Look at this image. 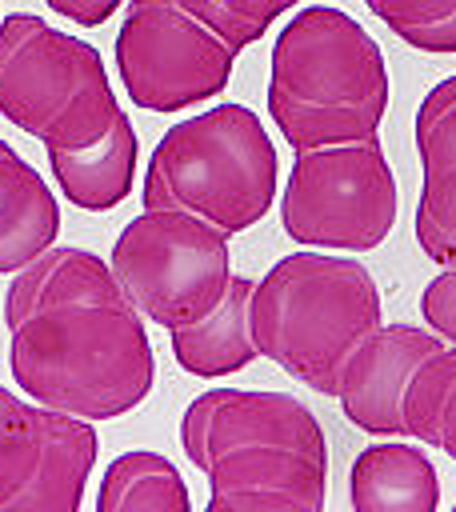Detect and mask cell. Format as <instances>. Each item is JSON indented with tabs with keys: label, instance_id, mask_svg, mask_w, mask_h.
Returning a JSON list of instances; mask_svg holds the SVG:
<instances>
[{
	"label": "cell",
	"instance_id": "6da1fadb",
	"mask_svg": "<svg viewBox=\"0 0 456 512\" xmlns=\"http://www.w3.org/2000/svg\"><path fill=\"white\" fill-rule=\"evenodd\" d=\"M8 368L36 404L80 420H116L140 408L156 356L140 308L108 260L88 248H48L4 292Z\"/></svg>",
	"mask_w": 456,
	"mask_h": 512
},
{
	"label": "cell",
	"instance_id": "7a4b0ae2",
	"mask_svg": "<svg viewBox=\"0 0 456 512\" xmlns=\"http://www.w3.org/2000/svg\"><path fill=\"white\" fill-rule=\"evenodd\" d=\"M180 448L208 476L204 512H324L328 440L288 392H200L180 416Z\"/></svg>",
	"mask_w": 456,
	"mask_h": 512
},
{
	"label": "cell",
	"instance_id": "3957f363",
	"mask_svg": "<svg viewBox=\"0 0 456 512\" xmlns=\"http://www.w3.org/2000/svg\"><path fill=\"white\" fill-rule=\"evenodd\" d=\"M388 68L380 44L344 8H300L272 40L268 116L288 148L356 144L380 132Z\"/></svg>",
	"mask_w": 456,
	"mask_h": 512
},
{
	"label": "cell",
	"instance_id": "277c9868",
	"mask_svg": "<svg viewBox=\"0 0 456 512\" xmlns=\"http://www.w3.org/2000/svg\"><path fill=\"white\" fill-rule=\"evenodd\" d=\"M380 328V288L352 256L292 252L252 288V340L260 356L320 396H336L340 368Z\"/></svg>",
	"mask_w": 456,
	"mask_h": 512
},
{
	"label": "cell",
	"instance_id": "5b68a950",
	"mask_svg": "<svg viewBox=\"0 0 456 512\" xmlns=\"http://www.w3.org/2000/svg\"><path fill=\"white\" fill-rule=\"evenodd\" d=\"M276 148L244 104H216L172 124L148 156L144 208L188 212L224 236L260 224L276 200Z\"/></svg>",
	"mask_w": 456,
	"mask_h": 512
},
{
	"label": "cell",
	"instance_id": "8992f818",
	"mask_svg": "<svg viewBox=\"0 0 456 512\" xmlns=\"http://www.w3.org/2000/svg\"><path fill=\"white\" fill-rule=\"evenodd\" d=\"M0 116L36 136L44 152L96 144L120 116L104 56L44 16L12 12L0 20Z\"/></svg>",
	"mask_w": 456,
	"mask_h": 512
},
{
	"label": "cell",
	"instance_id": "52a82bcc",
	"mask_svg": "<svg viewBox=\"0 0 456 512\" xmlns=\"http://www.w3.org/2000/svg\"><path fill=\"white\" fill-rule=\"evenodd\" d=\"M108 268L140 316L160 328H184L220 304L232 280V252L220 228L188 212L144 208L120 228Z\"/></svg>",
	"mask_w": 456,
	"mask_h": 512
},
{
	"label": "cell",
	"instance_id": "ba28073f",
	"mask_svg": "<svg viewBox=\"0 0 456 512\" xmlns=\"http://www.w3.org/2000/svg\"><path fill=\"white\" fill-rule=\"evenodd\" d=\"M280 224L304 248L372 252L396 224V176L380 136L296 152Z\"/></svg>",
	"mask_w": 456,
	"mask_h": 512
},
{
	"label": "cell",
	"instance_id": "9c48e42d",
	"mask_svg": "<svg viewBox=\"0 0 456 512\" xmlns=\"http://www.w3.org/2000/svg\"><path fill=\"white\" fill-rule=\"evenodd\" d=\"M236 52L176 0H132L116 32V72L132 104L180 112L220 96Z\"/></svg>",
	"mask_w": 456,
	"mask_h": 512
},
{
	"label": "cell",
	"instance_id": "30bf717a",
	"mask_svg": "<svg viewBox=\"0 0 456 512\" xmlns=\"http://www.w3.org/2000/svg\"><path fill=\"white\" fill-rule=\"evenodd\" d=\"M96 448L92 420L28 404L0 384V512H80Z\"/></svg>",
	"mask_w": 456,
	"mask_h": 512
},
{
	"label": "cell",
	"instance_id": "8fae6325",
	"mask_svg": "<svg viewBox=\"0 0 456 512\" xmlns=\"http://www.w3.org/2000/svg\"><path fill=\"white\" fill-rule=\"evenodd\" d=\"M444 340L432 328L380 324L368 332L340 368L336 400L344 416L372 436H404V392L416 368L436 356Z\"/></svg>",
	"mask_w": 456,
	"mask_h": 512
},
{
	"label": "cell",
	"instance_id": "7c38bea8",
	"mask_svg": "<svg viewBox=\"0 0 456 512\" xmlns=\"http://www.w3.org/2000/svg\"><path fill=\"white\" fill-rule=\"evenodd\" d=\"M416 156H420V200H416V244L436 264H456V76L428 88L416 108Z\"/></svg>",
	"mask_w": 456,
	"mask_h": 512
},
{
	"label": "cell",
	"instance_id": "4fadbf2b",
	"mask_svg": "<svg viewBox=\"0 0 456 512\" xmlns=\"http://www.w3.org/2000/svg\"><path fill=\"white\" fill-rule=\"evenodd\" d=\"M60 204L44 176L0 140V276H16L56 244Z\"/></svg>",
	"mask_w": 456,
	"mask_h": 512
},
{
	"label": "cell",
	"instance_id": "5bb4252c",
	"mask_svg": "<svg viewBox=\"0 0 456 512\" xmlns=\"http://www.w3.org/2000/svg\"><path fill=\"white\" fill-rule=\"evenodd\" d=\"M252 288H256V280L232 276L220 304L208 316H200L196 324H184V328H168L172 356L188 376H200V380L232 376L260 356V348L252 340Z\"/></svg>",
	"mask_w": 456,
	"mask_h": 512
},
{
	"label": "cell",
	"instance_id": "9a60e30c",
	"mask_svg": "<svg viewBox=\"0 0 456 512\" xmlns=\"http://www.w3.org/2000/svg\"><path fill=\"white\" fill-rule=\"evenodd\" d=\"M352 512H436L440 476L412 444H372L352 460Z\"/></svg>",
	"mask_w": 456,
	"mask_h": 512
},
{
	"label": "cell",
	"instance_id": "2e32d148",
	"mask_svg": "<svg viewBox=\"0 0 456 512\" xmlns=\"http://www.w3.org/2000/svg\"><path fill=\"white\" fill-rule=\"evenodd\" d=\"M48 168L60 184V192L84 208V212H112L120 200H128L136 180V128L128 112L88 148L72 152H48Z\"/></svg>",
	"mask_w": 456,
	"mask_h": 512
},
{
	"label": "cell",
	"instance_id": "e0dca14e",
	"mask_svg": "<svg viewBox=\"0 0 456 512\" xmlns=\"http://www.w3.org/2000/svg\"><path fill=\"white\" fill-rule=\"evenodd\" d=\"M96 512H192V500L168 456L136 448L108 464L96 488Z\"/></svg>",
	"mask_w": 456,
	"mask_h": 512
},
{
	"label": "cell",
	"instance_id": "ac0fdd59",
	"mask_svg": "<svg viewBox=\"0 0 456 512\" xmlns=\"http://www.w3.org/2000/svg\"><path fill=\"white\" fill-rule=\"evenodd\" d=\"M404 436L456 460V344L416 368L404 392Z\"/></svg>",
	"mask_w": 456,
	"mask_h": 512
},
{
	"label": "cell",
	"instance_id": "d6986e66",
	"mask_svg": "<svg viewBox=\"0 0 456 512\" xmlns=\"http://www.w3.org/2000/svg\"><path fill=\"white\" fill-rule=\"evenodd\" d=\"M176 4L240 56L300 0H176Z\"/></svg>",
	"mask_w": 456,
	"mask_h": 512
},
{
	"label": "cell",
	"instance_id": "ffe728a7",
	"mask_svg": "<svg viewBox=\"0 0 456 512\" xmlns=\"http://www.w3.org/2000/svg\"><path fill=\"white\" fill-rule=\"evenodd\" d=\"M408 48L456 52V0H364Z\"/></svg>",
	"mask_w": 456,
	"mask_h": 512
},
{
	"label": "cell",
	"instance_id": "44dd1931",
	"mask_svg": "<svg viewBox=\"0 0 456 512\" xmlns=\"http://www.w3.org/2000/svg\"><path fill=\"white\" fill-rule=\"evenodd\" d=\"M420 312L440 340L456 344V264H448L436 280H428V288L420 296Z\"/></svg>",
	"mask_w": 456,
	"mask_h": 512
},
{
	"label": "cell",
	"instance_id": "7402d4cb",
	"mask_svg": "<svg viewBox=\"0 0 456 512\" xmlns=\"http://www.w3.org/2000/svg\"><path fill=\"white\" fill-rule=\"evenodd\" d=\"M52 12H60L64 20H72V24H80V28H96V24H104L124 0H44Z\"/></svg>",
	"mask_w": 456,
	"mask_h": 512
},
{
	"label": "cell",
	"instance_id": "603a6c76",
	"mask_svg": "<svg viewBox=\"0 0 456 512\" xmlns=\"http://www.w3.org/2000/svg\"><path fill=\"white\" fill-rule=\"evenodd\" d=\"M452 512H456V504H452Z\"/></svg>",
	"mask_w": 456,
	"mask_h": 512
}]
</instances>
